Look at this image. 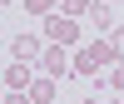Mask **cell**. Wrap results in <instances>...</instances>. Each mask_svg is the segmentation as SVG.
I'll return each instance as SVG.
<instances>
[{
  "label": "cell",
  "mask_w": 124,
  "mask_h": 104,
  "mask_svg": "<svg viewBox=\"0 0 124 104\" xmlns=\"http://www.w3.org/2000/svg\"><path fill=\"white\" fill-rule=\"evenodd\" d=\"M119 50H114V40H89V45H79L75 50V74H99V69H109V65H119Z\"/></svg>",
  "instance_id": "6da1fadb"
},
{
  "label": "cell",
  "mask_w": 124,
  "mask_h": 104,
  "mask_svg": "<svg viewBox=\"0 0 124 104\" xmlns=\"http://www.w3.org/2000/svg\"><path fill=\"white\" fill-rule=\"evenodd\" d=\"M45 40H55V45H75L79 40V20L75 15H45Z\"/></svg>",
  "instance_id": "7a4b0ae2"
},
{
  "label": "cell",
  "mask_w": 124,
  "mask_h": 104,
  "mask_svg": "<svg viewBox=\"0 0 124 104\" xmlns=\"http://www.w3.org/2000/svg\"><path fill=\"white\" fill-rule=\"evenodd\" d=\"M40 69H45V74H55V79L75 74V59H70V45H55V40H50V50L40 55Z\"/></svg>",
  "instance_id": "3957f363"
},
{
  "label": "cell",
  "mask_w": 124,
  "mask_h": 104,
  "mask_svg": "<svg viewBox=\"0 0 124 104\" xmlns=\"http://www.w3.org/2000/svg\"><path fill=\"white\" fill-rule=\"evenodd\" d=\"M35 74H30V59H10L5 65V89H30Z\"/></svg>",
  "instance_id": "277c9868"
},
{
  "label": "cell",
  "mask_w": 124,
  "mask_h": 104,
  "mask_svg": "<svg viewBox=\"0 0 124 104\" xmlns=\"http://www.w3.org/2000/svg\"><path fill=\"white\" fill-rule=\"evenodd\" d=\"M10 55H15V59H40L45 45H40V35H15V40H10Z\"/></svg>",
  "instance_id": "5b68a950"
},
{
  "label": "cell",
  "mask_w": 124,
  "mask_h": 104,
  "mask_svg": "<svg viewBox=\"0 0 124 104\" xmlns=\"http://www.w3.org/2000/svg\"><path fill=\"white\" fill-rule=\"evenodd\" d=\"M89 20H94L99 35H104V30H114V10H109V0H94V5H89Z\"/></svg>",
  "instance_id": "8992f818"
},
{
  "label": "cell",
  "mask_w": 124,
  "mask_h": 104,
  "mask_svg": "<svg viewBox=\"0 0 124 104\" xmlns=\"http://www.w3.org/2000/svg\"><path fill=\"white\" fill-rule=\"evenodd\" d=\"M30 99H35V104H50V99H55V74H40L35 84H30Z\"/></svg>",
  "instance_id": "52a82bcc"
},
{
  "label": "cell",
  "mask_w": 124,
  "mask_h": 104,
  "mask_svg": "<svg viewBox=\"0 0 124 104\" xmlns=\"http://www.w3.org/2000/svg\"><path fill=\"white\" fill-rule=\"evenodd\" d=\"M89 5H94V0H60V15H89Z\"/></svg>",
  "instance_id": "ba28073f"
},
{
  "label": "cell",
  "mask_w": 124,
  "mask_h": 104,
  "mask_svg": "<svg viewBox=\"0 0 124 104\" xmlns=\"http://www.w3.org/2000/svg\"><path fill=\"white\" fill-rule=\"evenodd\" d=\"M25 10L45 20V15H55V10H60V0H25Z\"/></svg>",
  "instance_id": "9c48e42d"
},
{
  "label": "cell",
  "mask_w": 124,
  "mask_h": 104,
  "mask_svg": "<svg viewBox=\"0 0 124 104\" xmlns=\"http://www.w3.org/2000/svg\"><path fill=\"white\" fill-rule=\"evenodd\" d=\"M109 89H119V94H124V59H119V65H109Z\"/></svg>",
  "instance_id": "30bf717a"
},
{
  "label": "cell",
  "mask_w": 124,
  "mask_h": 104,
  "mask_svg": "<svg viewBox=\"0 0 124 104\" xmlns=\"http://www.w3.org/2000/svg\"><path fill=\"white\" fill-rule=\"evenodd\" d=\"M5 104H35V99H30V89H10V94H5Z\"/></svg>",
  "instance_id": "8fae6325"
},
{
  "label": "cell",
  "mask_w": 124,
  "mask_h": 104,
  "mask_svg": "<svg viewBox=\"0 0 124 104\" xmlns=\"http://www.w3.org/2000/svg\"><path fill=\"white\" fill-rule=\"evenodd\" d=\"M109 40H114V50L124 55V30H109Z\"/></svg>",
  "instance_id": "7c38bea8"
},
{
  "label": "cell",
  "mask_w": 124,
  "mask_h": 104,
  "mask_svg": "<svg viewBox=\"0 0 124 104\" xmlns=\"http://www.w3.org/2000/svg\"><path fill=\"white\" fill-rule=\"evenodd\" d=\"M85 104H99V99H85Z\"/></svg>",
  "instance_id": "4fadbf2b"
},
{
  "label": "cell",
  "mask_w": 124,
  "mask_h": 104,
  "mask_svg": "<svg viewBox=\"0 0 124 104\" xmlns=\"http://www.w3.org/2000/svg\"><path fill=\"white\" fill-rule=\"evenodd\" d=\"M109 104H124V99H109Z\"/></svg>",
  "instance_id": "5bb4252c"
},
{
  "label": "cell",
  "mask_w": 124,
  "mask_h": 104,
  "mask_svg": "<svg viewBox=\"0 0 124 104\" xmlns=\"http://www.w3.org/2000/svg\"><path fill=\"white\" fill-rule=\"evenodd\" d=\"M109 5H119V0H109Z\"/></svg>",
  "instance_id": "9a60e30c"
}]
</instances>
